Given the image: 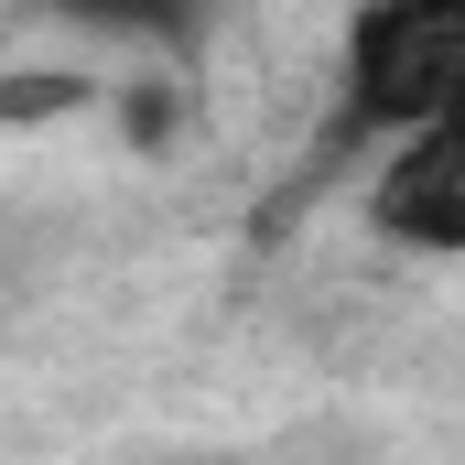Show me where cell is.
<instances>
[{
    "label": "cell",
    "mask_w": 465,
    "mask_h": 465,
    "mask_svg": "<svg viewBox=\"0 0 465 465\" xmlns=\"http://www.w3.org/2000/svg\"><path fill=\"white\" fill-rule=\"evenodd\" d=\"M87 87L76 76H0V119H54V109H76Z\"/></svg>",
    "instance_id": "cell-4"
},
{
    "label": "cell",
    "mask_w": 465,
    "mask_h": 465,
    "mask_svg": "<svg viewBox=\"0 0 465 465\" xmlns=\"http://www.w3.org/2000/svg\"><path fill=\"white\" fill-rule=\"evenodd\" d=\"M347 130H433L465 109V0H368L347 22Z\"/></svg>",
    "instance_id": "cell-1"
},
{
    "label": "cell",
    "mask_w": 465,
    "mask_h": 465,
    "mask_svg": "<svg viewBox=\"0 0 465 465\" xmlns=\"http://www.w3.org/2000/svg\"><path fill=\"white\" fill-rule=\"evenodd\" d=\"M54 11H76V22H130V33H173V22H195V0H54Z\"/></svg>",
    "instance_id": "cell-3"
},
{
    "label": "cell",
    "mask_w": 465,
    "mask_h": 465,
    "mask_svg": "<svg viewBox=\"0 0 465 465\" xmlns=\"http://www.w3.org/2000/svg\"><path fill=\"white\" fill-rule=\"evenodd\" d=\"M379 228L411 238V249H444L465 260V109L411 130L390 163H379Z\"/></svg>",
    "instance_id": "cell-2"
}]
</instances>
